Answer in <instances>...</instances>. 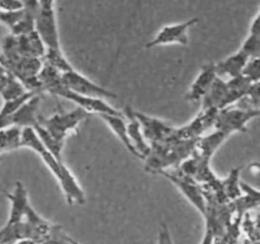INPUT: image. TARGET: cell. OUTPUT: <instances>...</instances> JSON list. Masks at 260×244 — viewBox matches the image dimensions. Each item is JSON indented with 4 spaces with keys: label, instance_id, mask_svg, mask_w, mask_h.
Instances as JSON below:
<instances>
[{
    "label": "cell",
    "instance_id": "obj_1",
    "mask_svg": "<svg viewBox=\"0 0 260 244\" xmlns=\"http://www.w3.org/2000/svg\"><path fill=\"white\" fill-rule=\"evenodd\" d=\"M22 147H28L37 152L46 164V167L52 172L57 179L58 185L62 188L63 196L69 205H83L85 202V195L75 177L70 172L63 162H58L50 151L45 147L37 132L32 127H25L22 131Z\"/></svg>",
    "mask_w": 260,
    "mask_h": 244
},
{
    "label": "cell",
    "instance_id": "obj_2",
    "mask_svg": "<svg viewBox=\"0 0 260 244\" xmlns=\"http://www.w3.org/2000/svg\"><path fill=\"white\" fill-rule=\"evenodd\" d=\"M198 140H173L164 144H152L149 157L145 159V169L154 174L179 168L192 157Z\"/></svg>",
    "mask_w": 260,
    "mask_h": 244
},
{
    "label": "cell",
    "instance_id": "obj_3",
    "mask_svg": "<svg viewBox=\"0 0 260 244\" xmlns=\"http://www.w3.org/2000/svg\"><path fill=\"white\" fill-rule=\"evenodd\" d=\"M251 81L246 76L229 79L228 81L217 76L212 88L202 101V109H222L235 106L248 94Z\"/></svg>",
    "mask_w": 260,
    "mask_h": 244
},
{
    "label": "cell",
    "instance_id": "obj_4",
    "mask_svg": "<svg viewBox=\"0 0 260 244\" xmlns=\"http://www.w3.org/2000/svg\"><path fill=\"white\" fill-rule=\"evenodd\" d=\"M0 65L14 75L27 92L42 93V85L40 83V73L43 68L42 58L24 57L14 51L3 48V52L0 53Z\"/></svg>",
    "mask_w": 260,
    "mask_h": 244
},
{
    "label": "cell",
    "instance_id": "obj_5",
    "mask_svg": "<svg viewBox=\"0 0 260 244\" xmlns=\"http://www.w3.org/2000/svg\"><path fill=\"white\" fill-rule=\"evenodd\" d=\"M88 116V112L78 107L71 112H60L48 118L41 116L38 125L43 127L56 141L63 144L70 132L78 131V126L84 119H86Z\"/></svg>",
    "mask_w": 260,
    "mask_h": 244
},
{
    "label": "cell",
    "instance_id": "obj_6",
    "mask_svg": "<svg viewBox=\"0 0 260 244\" xmlns=\"http://www.w3.org/2000/svg\"><path fill=\"white\" fill-rule=\"evenodd\" d=\"M36 32L38 33L47 50H61L53 2L48 0L38 2V10L36 14Z\"/></svg>",
    "mask_w": 260,
    "mask_h": 244
},
{
    "label": "cell",
    "instance_id": "obj_7",
    "mask_svg": "<svg viewBox=\"0 0 260 244\" xmlns=\"http://www.w3.org/2000/svg\"><path fill=\"white\" fill-rule=\"evenodd\" d=\"M159 174L164 175L167 179H169L184 195V197L194 206L198 212L202 214L203 216L206 215L207 203H206L203 187L200 183H197L192 178L185 175L179 168L172 170H165V172L159 173Z\"/></svg>",
    "mask_w": 260,
    "mask_h": 244
},
{
    "label": "cell",
    "instance_id": "obj_8",
    "mask_svg": "<svg viewBox=\"0 0 260 244\" xmlns=\"http://www.w3.org/2000/svg\"><path fill=\"white\" fill-rule=\"evenodd\" d=\"M256 117H260V111H245L235 106L229 107L220 111L215 130L222 131L229 136L234 132H248V124Z\"/></svg>",
    "mask_w": 260,
    "mask_h": 244
},
{
    "label": "cell",
    "instance_id": "obj_9",
    "mask_svg": "<svg viewBox=\"0 0 260 244\" xmlns=\"http://www.w3.org/2000/svg\"><path fill=\"white\" fill-rule=\"evenodd\" d=\"M135 116L141 125L142 134L150 145L164 144L177 139V127L169 122H165L156 117L147 116L141 112L135 111Z\"/></svg>",
    "mask_w": 260,
    "mask_h": 244
},
{
    "label": "cell",
    "instance_id": "obj_10",
    "mask_svg": "<svg viewBox=\"0 0 260 244\" xmlns=\"http://www.w3.org/2000/svg\"><path fill=\"white\" fill-rule=\"evenodd\" d=\"M3 48L14 51L15 53L24 56V57L42 58V60L46 55V51H47L36 30L29 35L7 36L4 38V42H3Z\"/></svg>",
    "mask_w": 260,
    "mask_h": 244
},
{
    "label": "cell",
    "instance_id": "obj_11",
    "mask_svg": "<svg viewBox=\"0 0 260 244\" xmlns=\"http://www.w3.org/2000/svg\"><path fill=\"white\" fill-rule=\"evenodd\" d=\"M62 83L69 90L78 93L84 97H90V98H101V99H111L117 98V94L112 93L108 89L98 85L94 81L89 80L83 74L78 73L76 70H71L69 73L62 74Z\"/></svg>",
    "mask_w": 260,
    "mask_h": 244
},
{
    "label": "cell",
    "instance_id": "obj_12",
    "mask_svg": "<svg viewBox=\"0 0 260 244\" xmlns=\"http://www.w3.org/2000/svg\"><path fill=\"white\" fill-rule=\"evenodd\" d=\"M51 94L74 102V103L78 104L80 108H83L84 111H86L88 113H96L98 116L99 114L123 116V114L121 113V111H118V109H116L114 107H112L111 104L107 103L104 99L90 98V97H84L78 93H74V92L69 90V89L63 85V83L60 84V85H58Z\"/></svg>",
    "mask_w": 260,
    "mask_h": 244
},
{
    "label": "cell",
    "instance_id": "obj_13",
    "mask_svg": "<svg viewBox=\"0 0 260 244\" xmlns=\"http://www.w3.org/2000/svg\"><path fill=\"white\" fill-rule=\"evenodd\" d=\"M198 20H200V18L196 17L187 20V22L165 25V27H162L161 29L157 32V35L155 36L154 40L150 41L149 43H146V48H152L164 45H173V43L187 46L188 42H189L188 30H189V28L193 27Z\"/></svg>",
    "mask_w": 260,
    "mask_h": 244
},
{
    "label": "cell",
    "instance_id": "obj_14",
    "mask_svg": "<svg viewBox=\"0 0 260 244\" xmlns=\"http://www.w3.org/2000/svg\"><path fill=\"white\" fill-rule=\"evenodd\" d=\"M220 111L217 109H201L200 113L188 125L177 127L178 140H198L210 129H215L216 119Z\"/></svg>",
    "mask_w": 260,
    "mask_h": 244
},
{
    "label": "cell",
    "instance_id": "obj_15",
    "mask_svg": "<svg viewBox=\"0 0 260 244\" xmlns=\"http://www.w3.org/2000/svg\"><path fill=\"white\" fill-rule=\"evenodd\" d=\"M210 162L211 159H207V158H205L203 155H201L197 150H194L192 157H190L189 159L185 160V162L180 165L179 169L182 170L185 175H188V177L192 178L193 180L200 183L201 186L210 185V183L216 182V180L218 179V177L215 174L212 168H211Z\"/></svg>",
    "mask_w": 260,
    "mask_h": 244
},
{
    "label": "cell",
    "instance_id": "obj_16",
    "mask_svg": "<svg viewBox=\"0 0 260 244\" xmlns=\"http://www.w3.org/2000/svg\"><path fill=\"white\" fill-rule=\"evenodd\" d=\"M217 70H216V64H205V65L201 68L200 74L196 78V80L193 81L192 86L188 90V93L185 94V101L196 102L203 101L206 96H207L208 92L212 88L213 83L217 79Z\"/></svg>",
    "mask_w": 260,
    "mask_h": 244
},
{
    "label": "cell",
    "instance_id": "obj_17",
    "mask_svg": "<svg viewBox=\"0 0 260 244\" xmlns=\"http://www.w3.org/2000/svg\"><path fill=\"white\" fill-rule=\"evenodd\" d=\"M40 94H35L30 99H28L23 106L15 111L13 114V126H18L20 129L25 127H32L35 129L40 121Z\"/></svg>",
    "mask_w": 260,
    "mask_h": 244
},
{
    "label": "cell",
    "instance_id": "obj_18",
    "mask_svg": "<svg viewBox=\"0 0 260 244\" xmlns=\"http://www.w3.org/2000/svg\"><path fill=\"white\" fill-rule=\"evenodd\" d=\"M8 200L12 203L9 214V220H8L7 225H17L24 220L25 212L29 206V201H28V193L25 190L24 185L22 182L15 183L14 192L13 193H5Z\"/></svg>",
    "mask_w": 260,
    "mask_h": 244
},
{
    "label": "cell",
    "instance_id": "obj_19",
    "mask_svg": "<svg viewBox=\"0 0 260 244\" xmlns=\"http://www.w3.org/2000/svg\"><path fill=\"white\" fill-rule=\"evenodd\" d=\"M123 113L127 118V131H128L129 139H131L132 144H134L137 152L141 155V159L145 160L149 157L151 146H150V144L144 137L141 125H140L139 119L135 116V109L132 107L126 106L124 107Z\"/></svg>",
    "mask_w": 260,
    "mask_h": 244
},
{
    "label": "cell",
    "instance_id": "obj_20",
    "mask_svg": "<svg viewBox=\"0 0 260 244\" xmlns=\"http://www.w3.org/2000/svg\"><path fill=\"white\" fill-rule=\"evenodd\" d=\"M249 61H250V57L243 50H239L234 55L229 56L225 60L216 64L217 75L220 78L221 76H229L230 79L238 78V76L243 75L244 69L246 68Z\"/></svg>",
    "mask_w": 260,
    "mask_h": 244
},
{
    "label": "cell",
    "instance_id": "obj_21",
    "mask_svg": "<svg viewBox=\"0 0 260 244\" xmlns=\"http://www.w3.org/2000/svg\"><path fill=\"white\" fill-rule=\"evenodd\" d=\"M241 191H243V196L239 200L234 201L233 205L236 215L244 219L245 214L260 207V191L251 187L244 180H241Z\"/></svg>",
    "mask_w": 260,
    "mask_h": 244
},
{
    "label": "cell",
    "instance_id": "obj_22",
    "mask_svg": "<svg viewBox=\"0 0 260 244\" xmlns=\"http://www.w3.org/2000/svg\"><path fill=\"white\" fill-rule=\"evenodd\" d=\"M27 93L28 92L19 83V80L12 75L4 66L0 65V96L3 97L4 102L15 101Z\"/></svg>",
    "mask_w": 260,
    "mask_h": 244
},
{
    "label": "cell",
    "instance_id": "obj_23",
    "mask_svg": "<svg viewBox=\"0 0 260 244\" xmlns=\"http://www.w3.org/2000/svg\"><path fill=\"white\" fill-rule=\"evenodd\" d=\"M102 119L112 129V131L116 134V136L121 140L122 144L124 145L127 150L131 152L132 155L137 157L139 159H141V155L137 152V150L135 149L134 144H132L131 139L128 136V131H127V122L124 121L123 116H111V114H99Z\"/></svg>",
    "mask_w": 260,
    "mask_h": 244
},
{
    "label": "cell",
    "instance_id": "obj_24",
    "mask_svg": "<svg viewBox=\"0 0 260 244\" xmlns=\"http://www.w3.org/2000/svg\"><path fill=\"white\" fill-rule=\"evenodd\" d=\"M229 135L223 134L222 131H213L210 135H203L197 141V150L201 155H203L207 159H212L213 154L220 149L221 145L229 139Z\"/></svg>",
    "mask_w": 260,
    "mask_h": 244
},
{
    "label": "cell",
    "instance_id": "obj_25",
    "mask_svg": "<svg viewBox=\"0 0 260 244\" xmlns=\"http://www.w3.org/2000/svg\"><path fill=\"white\" fill-rule=\"evenodd\" d=\"M245 244H260V207L245 214L241 223Z\"/></svg>",
    "mask_w": 260,
    "mask_h": 244
},
{
    "label": "cell",
    "instance_id": "obj_26",
    "mask_svg": "<svg viewBox=\"0 0 260 244\" xmlns=\"http://www.w3.org/2000/svg\"><path fill=\"white\" fill-rule=\"evenodd\" d=\"M241 167H236L230 170L229 175L223 178L222 180V190L225 196L230 202L239 200L243 196V191H241Z\"/></svg>",
    "mask_w": 260,
    "mask_h": 244
},
{
    "label": "cell",
    "instance_id": "obj_27",
    "mask_svg": "<svg viewBox=\"0 0 260 244\" xmlns=\"http://www.w3.org/2000/svg\"><path fill=\"white\" fill-rule=\"evenodd\" d=\"M22 131L18 126H10L0 131V154L22 147Z\"/></svg>",
    "mask_w": 260,
    "mask_h": 244
},
{
    "label": "cell",
    "instance_id": "obj_28",
    "mask_svg": "<svg viewBox=\"0 0 260 244\" xmlns=\"http://www.w3.org/2000/svg\"><path fill=\"white\" fill-rule=\"evenodd\" d=\"M43 64L50 65L51 68H53L55 70H57L58 73L61 74H65V73H69V71L74 70V68L70 65L68 58L63 56L62 51L61 50L46 51V55L45 57H43Z\"/></svg>",
    "mask_w": 260,
    "mask_h": 244
},
{
    "label": "cell",
    "instance_id": "obj_29",
    "mask_svg": "<svg viewBox=\"0 0 260 244\" xmlns=\"http://www.w3.org/2000/svg\"><path fill=\"white\" fill-rule=\"evenodd\" d=\"M235 107L245 111H260V81L251 84L248 94Z\"/></svg>",
    "mask_w": 260,
    "mask_h": 244
},
{
    "label": "cell",
    "instance_id": "obj_30",
    "mask_svg": "<svg viewBox=\"0 0 260 244\" xmlns=\"http://www.w3.org/2000/svg\"><path fill=\"white\" fill-rule=\"evenodd\" d=\"M35 131L37 132L38 137L41 139L42 144L45 145L46 149H47L48 151H50L51 154H52L53 157L58 160V162H62V155H61V152H62L63 144L56 141V140L53 139V137L51 136V135L48 134V132L43 129V127L40 126V125H37V126L35 127Z\"/></svg>",
    "mask_w": 260,
    "mask_h": 244
},
{
    "label": "cell",
    "instance_id": "obj_31",
    "mask_svg": "<svg viewBox=\"0 0 260 244\" xmlns=\"http://www.w3.org/2000/svg\"><path fill=\"white\" fill-rule=\"evenodd\" d=\"M240 50H243L246 55L250 57V60L256 58L260 56V33H250L243 43Z\"/></svg>",
    "mask_w": 260,
    "mask_h": 244
},
{
    "label": "cell",
    "instance_id": "obj_32",
    "mask_svg": "<svg viewBox=\"0 0 260 244\" xmlns=\"http://www.w3.org/2000/svg\"><path fill=\"white\" fill-rule=\"evenodd\" d=\"M243 75L246 76L251 83H256L260 81V56L256 58L249 61L246 68L244 69Z\"/></svg>",
    "mask_w": 260,
    "mask_h": 244
},
{
    "label": "cell",
    "instance_id": "obj_33",
    "mask_svg": "<svg viewBox=\"0 0 260 244\" xmlns=\"http://www.w3.org/2000/svg\"><path fill=\"white\" fill-rule=\"evenodd\" d=\"M23 14H24V8L17 12H0V22L7 24L12 30L22 20Z\"/></svg>",
    "mask_w": 260,
    "mask_h": 244
},
{
    "label": "cell",
    "instance_id": "obj_34",
    "mask_svg": "<svg viewBox=\"0 0 260 244\" xmlns=\"http://www.w3.org/2000/svg\"><path fill=\"white\" fill-rule=\"evenodd\" d=\"M41 244H71V241L70 236L62 231V228L58 225H55L50 238Z\"/></svg>",
    "mask_w": 260,
    "mask_h": 244
},
{
    "label": "cell",
    "instance_id": "obj_35",
    "mask_svg": "<svg viewBox=\"0 0 260 244\" xmlns=\"http://www.w3.org/2000/svg\"><path fill=\"white\" fill-rule=\"evenodd\" d=\"M24 8V2L9 0V2H0V12H17Z\"/></svg>",
    "mask_w": 260,
    "mask_h": 244
},
{
    "label": "cell",
    "instance_id": "obj_36",
    "mask_svg": "<svg viewBox=\"0 0 260 244\" xmlns=\"http://www.w3.org/2000/svg\"><path fill=\"white\" fill-rule=\"evenodd\" d=\"M170 234L169 229L165 224H162L159 231V239H157V244H168V235Z\"/></svg>",
    "mask_w": 260,
    "mask_h": 244
},
{
    "label": "cell",
    "instance_id": "obj_37",
    "mask_svg": "<svg viewBox=\"0 0 260 244\" xmlns=\"http://www.w3.org/2000/svg\"><path fill=\"white\" fill-rule=\"evenodd\" d=\"M250 33H260V12L255 17V19L253 20V23H251Z\"/></svg>",
    "mask_w": 260,
    "mask_h": 244
},
{
    "label": "cell",
    "instance_id": "obj_38",
    "mask_svg": "<svg viewBox=\"0 0 260 244\" xmlns=\"http://www.w3.org/2000/svg\"><path fill=\"white\" fill-rule=\"evenodd\" d=\"M201 244H215V236H213V234L211 231L206 230L205 236H203L202 243Z\"/></svg>",
    "mask_w": 260,
    "mask_h": 244
},
{
    "label": "cell",
    "instance_id": "obj_39",
    "mask_svg": "<svg viewBox=\"0 0 260 244\" xmlns=\"http://www.w3.org/2000/svg\"><path fill=\"white\" fill-rule=\"evenodd\" d=\"M70 241H71V244H80V243H79V241H76L75 239L71 238V236H70Z\"/></svg>",
    "mask_w": 260,
    "mask_h": 244
},
{
    "label": "cell",
    "instance_id": "obj_40",
    "mask_svg": "<svg viewBox=\"0 0 260 244\" xmlns=\"http://www.w3.org/2000/svg\"><path fill=\"white\" fill-rule=\"evenodd\" d=\"M2 239H3V233H2V229H0V244H2Z\"/></svg>",
    "mask_w": 260,
    "mask_h": 244
},
{
    "label": "cell",
    "instance_id": "obj_41",
    "mask_svg": "<svg viewBox=\"0 0 260 244\" xmlns=\"http://www.w3.org/2000/svg\"><path fill=\"white\" fill-rule=\"evenodd\" d=\"M0 162H2V158H0Z\"/></svg>",
    "mask_w": 260,
    "mask_h": 244
}]
</instances>
